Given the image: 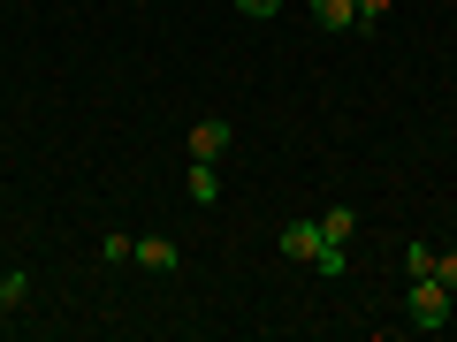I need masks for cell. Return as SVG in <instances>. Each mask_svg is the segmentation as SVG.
<instances>
[{
	"label": "cell",
	"mask_w": 457,
	"mask_h": 342,
	"mask_svg": "<svg viewBox=\"0 0 457 342\" xmlns=\"http://www.w3.org/2000/svg\"><path fill=\"white\" fill-rule=\"evenodd\" d=\"M411 327L420 335H442L450 327V281L442 274H411Z\"/></svg>",
	"instance_id": "1"
},
{
	"label": "cell",
	"mask_w": 457,
	"mask_h": 342,
	"mask_svg": "<svg viewBox=\"0 0 457 342\" xmlns=\"http://www.w3.org/2000/svg\"><path fill=\"white\" fill-rule=\"evenodd\" d=\"M183 145H191V160H213V167H221V152H228V122H221V114H206V122H191V137H183Z\"/></svg>",
	"instance_id": "2"
},
{
	"label": "cell",
	"mask_w": 457,
	"mask_h": 342,
	"mask_svg": "<svg viewBox=\"0 0 457 342\" xmlns=\"http://www.w3.org/2000/svg\"><path fill=\"white\" fill-rule=\"evenodd\" d=\"M130 266H145V274H176V266H183V251L168 244V236H145V244L130 251Z\"/></svg>",
	"instance_id": "3"
},
{
	"label": "cell",
	"mask_w": 457,
	"mask_h": 342,
	"mask_svg": "<svg viewBox=\"0 0 457 342\" xmlns=\"http://www.w3.org/2000/svg\"><path fill=\"white\" fill-rule=\"evenodd\" d=\"M312 251H320V221H282V259L312 266Z\"/></svg>",
	"instance_id": "4"
},
{
	"label": "cell",
	"mask_w": 457,
	"mask_h": 342,
	"mask_svg": "<svg viewBox=\"0 0 457 342\" xmlns=\"http://www.w3.org/2000/svg\"><path fill=\"white\" fill-rule=\"evenodd\" d=\"M305 16L320 23V31H359V0H312Z\"/></svg>",
	"instance_id": "5"
},
{
	"label": "cell",
	"mask_w": 457,
	"mask_h": 342,
	"mask_svg": "<svg viewBox=\"0 0 457 342\" xmlns=\"http://www.w3.org/2000/svg\"><path fill=\"white\" fill-rule=\"evenodd\" d=\"M183 191H191V206H213V198H221V175H213V160H191Z\"/></svg>",
	"instance_id": "6"
},
{
	"label": "cell",
	"mask_w": 457,
	"mask_h": 342,
	"mask_svg": "<svg viewBox=\"0 0 457 342\" xmlns=\"http://www.w3.org/2000/svg\"><path fill=\"white\" fill-rule=\"evenodd\" d=\"M0 305H8V312L31 305V274H23V266H0Z\"/></svg>",
	"instance_id": "7"
},
{
	"label": "cell",
	"mask_w": 457,
	"mask_h": 342,
	"mask_svg": "<svg viewBox=\"0 0 457 342\" xmlns=\"http://www.w3.org/2000/svg\"><path fill=\"white\" fill-rule=\"evenodd\" d=\"M320 244H351V206H328L320 213Z\"/></svg>",
	"instance_id": "8"
},
{
	"label": "cell",
	"mask_w": 457,
	"mask_h": 342,
	"mask_svg": "<svg viewBox=\"0 0 457 342\" xmlns=\"http://www.w3.org/2000/svg\"><path fill=\"white\" fill-rule=\"evenodd\" d=\"M343 266H351V244H320V251H312V274H328V281H336Z\"/></svg>",
	"instance_id": "9"
},
{
	"label": "cell",
	"mask_w": 457,
	"mask_h": 342,
	"mask_svg": "<svg viewBox=\"0 0 457 342\" xmlns=\"http://www.w3.org/2000/svg\"><path fill=\"white\" fill-rule=\"evenodd\" d=\"M411 274H435V244H411V251H404V281H411Z\"/></svg>",
	"instance_id": "10"
},
{
	"label": "cell",
	"mask_w": 457,
	"mask_h": 342,
	"mask_svg": "<svg viewBox=\"0 0 457 342\" xmlns=\"http://www.w3.org/2000/svg\"><path fill=\"white\" fill-rule=\"evenodd\" d=\"M237 16H252V23H267V16H282V0H237Z\"/></svg>",
	"instance_id": "11"
},
{
	"label": "cell",
	"mask_w": 457,
	"mask_h": 342,
	"mask_svg": "<svg viewBox=\"0 0 457 342\" xmlns=\"http://www.w3.org/2000/svg\"><path fill=\"white\" fill-rule=\"evenodd\" d=\"M381 16H389V0H359V31H381Z\"/></svg>",
	"instance_id": "12"
},
{
	"label": "cell",
	"mask_w": 457,
	"mask_h": 342,
	"mask_svg": "<svg viewBox=\"0 0 457 342\" xmlns=\"http://www.w3.org/2000/svg\"><path fill=\"white\" fill-rule=\"evenodd\" d=\"M435 274H442V281L457 289V251H435Z\"/></svg>",
	"instance_id": "13"
},
{
	"label": "cell",
	"mask_w": 457,
	"mask_h": 342,
	"mask_svg": "<svg viewBox=\"0 0 457 342\" xmlns=\"http://www.w3.org/2000/svg\"><path fill=\"white\" fill-rule=\"evenodd\" d=\"M0 335H8V305H0Z\"/></svg>",
	"instance_id": "14"
}]
</instances>
